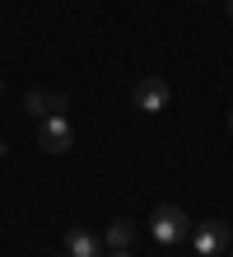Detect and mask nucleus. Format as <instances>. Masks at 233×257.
Listing matches in <instances>:
<instances>
[{"instance_id": "nucleus-6", "label": "nucleus", "mask_w": 233, "mask_h": 257, "mask_svg": "<svg viewBox=\"0 0 233 257\" xmlns=\"http://www.w3.org/2000/svg\"><path fill=\"white\" fill-rule=\"evenodd\" d=\"M66 252H70V257H103V243H98L89 229H70V234H66Z\"/></svg>"}, {"instance_id": "nucleus-11", "label": "nucleus", "mask_w": 233, "mask_h": 257, "mask_svg": "<svg viewBox=\"0 0 233 257\" xmlns=\"http://www.w3.org/2000/svg\"><path fill=\"white\" fill-rule=\"evenodd\" d=\"M228 131H233V112H228Z\"/></svg>"}, {"instance_id": "nucleus-12", "label": "nucleus", "mask_w": 233, "mask_h": 257, "mask_svg": "<svg viewBox=\"0 0 233 257\" xmlns=\"http://www.w3.org/2000/svg\"><path fill=\"white\" fill-rule=\"evenodd\" d=\"M56 257H70V252H56Z\"/></svg>"}, {"instance_id": "nucleus-8", "label": "nucleus", "mask_w": 233, "mask_h": 257, "mask_svg": "<svg viewBox=\"0 0 233 257\" xmlns=\"http://www.w3.org/2000/svg\"><path fill=\"white\" fill-rule=\"evenodd\" d=\"M107 257H131V248H117V252H107Z\"/></svg>"}, {"instance_id": "nucleus-4", "label": "nucleus", "mask_w": 233, "mask_h": 257, "mask_svg": "<svg viewBox=\"0 0 233 257\" xmlns=\"http://www.w3.org/2000/svg\"><path fill=\"white\" fill-rule=\"evenodd\" d=\"M168 98H173V89H168V80H159V75H145V80L135 84V108L140 112H163Z\"/></svg>"}, {"instance_id": "nucleus-2", "label": "nucleus", "mask_w": 233, "mask_h": 257, "mask_svg": "<svg viewBox=\"0 0 233 257\" xmlns=\"http://www.w3.org/2000/svg\"><path fill=\"white\" fill-rule=\"evenodd\" d=\"M228 243H233V229H228L224 220H205V224L191 229V252L196 257H219Z\"/></svg>"}, {"instance_id": "nucleus-1", "label": "nucleus", "mask_w": 233, "mask_h": 257, "mask_svg": "<svg viewBox=\"0 0 233 257\" xmlns=\"http://www.w3.org/2000/svg\"><path fill=\"white\" fill-rule=\"evenodd\" d=\"M191 229H196V224L186 220V210H177V206H159L149 215V234L159 238V243H186Z\"/></svg>"}, {"instance_id": "nucleus-7", "label": "nucleus", "mask_w": 233, "mask_h": 257, "mask_svg": "<svg viewBox=\"0 0 233 257\" xmlns=\"http://www.w3.org/2000/svg\"><path fill=\"white\" fill-rule=\"evenodd\" d=\"M135 243V220H112V224H107V248H131Z\"/></svg>"}, {"instance_id": "nucleus-14", "label": "nucleus", "mask_w": 233, "mask_h": 257, "mask_svg": "<svg viewBox=\"0 0 233 257\" xmlns=\"http://www.w3.org/2000/svg\"><path fill=\"white\" fill-rule=\"evenodd\" d=\"M228 257H233V252H228Z\"/></svg>"}, {"instance_id": "nucleus-9", "label": "nucleus", "mask_w": 233, "mask_h": 257, "mask_svg": "<svg viewBox=\"0 0 233 257\" xmlns=\"http://www.w3.org/2000/svg\"><path fill=\"white\" fill-rule=\"evenodd\" d=\"M224 10H228V19H233V0H224Z\"/></svg>"}, {"instance_id": "nucleus-13", "label": "nucleus", "mask_w": 233, "mask_h": 257, "mask_svg": "<svg viewBox=\"0 0 233 257\" xmlns=\"http://www.w3.org/2000/svg\"><path fill=\"white\" fill-rule=\"evenodd\" d=\"M0 94H5V84H0Z\"/></svg>"}, {"instance_id": "nucleus-10", "label": "nucleus", "mask_w": 233, "mask_h": 257, "mask_svg": "<svg viewBox=\"0 0 233 257\" xmlns=\"http://www.w3.org/2000/svg\"><path fill=\"white\" fill-rule=\"evenodd\" d=\"M0 159H5V141H0Z\"/></svg>"}, {"instance_id": "nucleus-3", "label": "nucleus", "mask_w": 233, "mask_h": 257, "mask_svg": "<svg viewBox=\"0 0 233 257\" xmlns=\"http://www.w3.org/2000/svg\"><path fill=\"white\" fill-rule=\"evenodd\" d=\"M38 145L47 150V155H66V150L75 145V126L66 122V112L42 117V122H38Z\"/></svg>"}, {"instance_id": "nucleus-5", "label": "nucleus", "mask_w": 233, "mask_h": 257, "mask_svg": "<svg viewBox=\"0 0 233 257\" xmlns=\"http://www.w3.org/2000/svg\"><path fill=\"white\" fill-rule=\"evenodd\" d=\"M24 108L38 117H56V112H66L70 103H66V94H52V89H28V98H24Z\"/></svg>"}]
</instances>
